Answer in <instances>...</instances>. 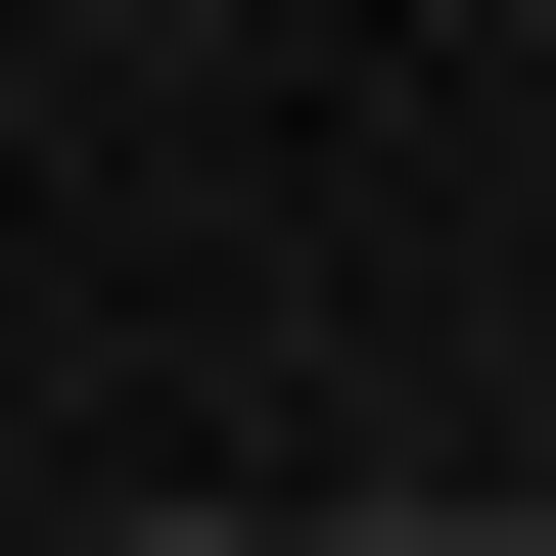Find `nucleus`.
<instances>
[{
	"label": "nucleus",
	"instance_id": "f257e3e1",
	"mask_svg": "<svg viewBox=\"0 0 556 556\" xmlns=\"http://www.w3.org/2000/svg\"><path fill=\"white\" fill-rule=\"evenodd\" d=\"M325 556H556V464H464V510H325Z\"/></svg>",
	"mask_w": 556,
	"mask_h": 556
},
{
	"label": "nucleus",
	"instance_id": "f03ea898",
	"mask_svg": "<svg viewBox=\"0 0 556 556\" xmlns=\"http://www.w3.org/2000/svg\"><path fill=\"white\" fill-rule=\"evenodd\" d=\"M93 556H325V510H93Z\"/></svg>",
	"mask_w": 556,
	"mask_h": 556
}]
</instances>
